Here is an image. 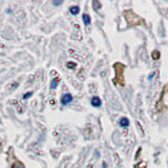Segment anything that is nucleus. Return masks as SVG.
<instances>
[{"mask_svg":"<svg viewBox=\"0 0 168 168\" xmlns=\"http://www.w3.org/2000/svg\"><path fill=\"white\" fill-rule=\"evenodd\" d=\"M93 6H94V9H96V11H98L99 9H101V2H99V1H96V0H95V1H93Z\"/></svg>","mask_w":168,"mask_h":168,"instance_id":"f8f14e48","label":"nucleus"},{"mask_svg":"<svg viewBox=\"0 0 168 168\" xmlns=\"http://www.w3.org/2000/svg\"><path fill=\"white\" fill-rule=\"evenodd\" d=\"M62 3H63L62 0H60V1H57V0H54V1H53V4H54V5H56V6L61 5V4H62Z\"/></svg>","mask_w":168,"mask_h":168,"instance_id":"2eb2a0df","label":"nucleus"},{"mask_svg":"<svg viewBox=\"0 0 168 168\" xmlns=\"http://www.w3.org/2000/svg\"><path fill=\"white\" fill-rule=\"evenodd\" d=\"M91 104L94 106V107H100L102 105V101L99 97H93L91 100Z\"/></svg>","mask_w":168,"mask_h":168,"instance_id":"39448f33","label":"nucleus"},{"mask_svg":"<svg viewBox=\"0 0 168 168\" xmlns=\"http://www.w3.org/2000/svg\"><path fill=\"white\" fill-rule=\"evenodd\" d=\"M59 82H60V78L59 77L54 78L51 82V89H56L57 86H58V84H59Z\"/></svg>","mask_w":168,"mask_h":168,"instance_id":"423d86ee","label":"nucleus"},{"mask_svg":"<svg viewBox=\"0 0 168 168\" xmlns=\"http://www.w3.org/2000/svg\"><path fill=\"white\" fill-rule=\"evenodd\" d=\"M73 101V96L70 94H64L62 97H61V104L62 105H67Z\"/></svg>","mask_w":168,"mask_h":168,"instance_id":"20e7f679","label":"nucleus"},{"mask_svg":"<svg viewBox=\"0 0 168 168\" xmlns=\"http://www.w3.org/2000/svg\"><path fill=\"white\" fill-rule=\"evenodd\" d=\"M79 12H80V8L78 5H73V6H70V13L72 14V15H78L79 14Z\"/></svg>","mask_w":168,"mask_h":168,"instance_id":"0eeeda50","label":"nucleus"},{"mask_svg":"<svg viewBox=\"0 0 168 168\" xmlns=\"http://www.w3.org/2000/svg\"><path fill=\"white\" fill-rule=\"evenodd\" d=\"M155 73H152V74H151V75L149 76V78H148V79H149V80H150V79H151V78H152V77H153V75H155Z\"/></svg>","mask_w":168,"mask_h":168,"instance_id":"dca6fc26","label":"nucleus"},{"mask_svg":"<svg viewBox=\"0 0 168 168\" xmlns=\"http://www.w3.org/2000/svg\"><path fill=\"white\" fill-rule=\"evenodd\" d=\"M119 123H120V126L124 127V128H125V127H128L129 126V120L127 119V118H121Z\"/></svg>","mask_w":168,"mask_h":168,"instance_id":"6e6552de","label":"nucleus"},{"mask_svg":"<svg viewBox=\"0 0 168 168\" xmlns=\"http://www.w3.org/2000/svg\"><path fill=\"white\" fill-rule=\"evenodd\" d=\"M113 68H115L116 77L113 78V82L117 85H120V86H125L124 70H125V68H126V66L121 62H117L113 64Z\"/></svg>","mask_w":168,"mask_h":168,"instance_id":"f257e3e1","label":"nucleus"},{"mask_svg":"<svg viewBox=\"0 0 168 168\" xmlns=\"http://www.w3.org/2000/svg\"><path fill=\"white\" fill-rule=\"evenodd\" d=\"M32 96H33V93H32V91H28L27 94L23 95V99H28V98H30Z\"/></svg>","mask_w":168,"mask_h":168,"instance_id":"4468645a","label":"nucleus"},{"mask_svg":"<svg viewBox=\"0 0 168 168\" xmlns=\"http://www.w3.org/2000/svg\"><path fill=\"white\" fill-rule=\"evenodd\" d=\"M82 20H83L85 25L91 24V17H89V15H87V14H84V15L82 16Z\"/></svg>","mask_w":168,"mask_h":168,"instance_id":"1a4fd4ad","label":"nucleus"},{"mask_svg":"<svg viewBox=\"0 0 168 168\" xmlns=\"http://www.w3.org/2000/svg\"><path fill=\"white\" fill-rule=\"evenodd\" d=\"M66 66H67L68 68H70V70H73V68H75L76 66H77V64L74 62H67L66 63Z\"/></svg>","mask_w":168,"mask_h":168,"instance_id":"ddd939ff","label":"nucleus"},{"mask_svg":"<svg viewBox=\"0 0 168 168\" xmlns=\"http://www.w3.org/2000/svg\"><path fill=\"white\" fill-rule=\"evenodd\" d=\"M124 16L125 19H126L127 23L129 25H140L144 22L143 19L141 17H139L136 13L131 11V9H128V11H125L124 12Z\"/></svg>","mask_w":168,"mask_h":168,"instance_id":"f03ea898","label":"nucleus"},{"mask_svg":"<svg viewBox=\"0 0 168 168\" xmlns=\"http://www.w3.org/2000/svg\"><path fill=\"white\" fill-rule=\"evenodd\" d=\"M157 107L159 108L158 110H160V108L162 109V108L168 107V84L164 87V89H163L162 97H161V99L159 100V103H158Z\"/></svg>","mask_w":168,"mask_h":168,"instance_id":"7ed1b4c3","label":"nucleus"},{"mask_svg":"<svg viewBox=\"0 0 168 168\" xmlns=\"http://www.w3.org/2000/svg\"><path fill=\"white\" fill-rule=\"evenodd\" d=\"M151 57H152L153 60H159L160 57H161V54L159 51H153L152 53H151Z\"/></svg>","mask_w":168,"mask_h":168,"instance_id":"9b49d317","label":"nucleus"},{"mask_svg":"<svg viewBox=\"0 0 168 168\" xmlns=\"http://www.w3.org/2000/svg\"><path fill=\"white\" fill-rule=\"evenodd\" d=\"M11 168H25V166L23 165L22 162H20V161H16L15 163H14L13 165L11 166Z\"/></svg>","mask_w":168,"mask_h":168,"instance_id":"9d476101","label":"nucleus"}]
</instances>
